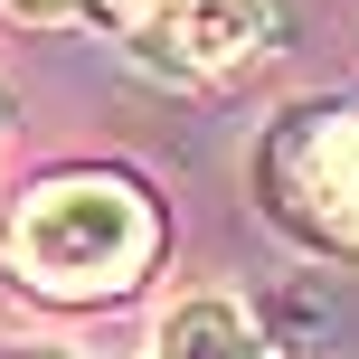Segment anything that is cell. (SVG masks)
<instances>
[{
	"label": "cell",
	"instance_id": "6da1fadb",
	"mask_svg": "<svg viewBox=\"0 0 359 359\" xmlns=\"http://www.w3.org/2000/svg\"><path fill=\"white\" fill-rule=\"evenodd\" d=\"M151 255H161V208L123 170H57L10 217V265L38 293H67V303L133 293L151 274Z\"/></svg>",
	"mask_w": 359,
	"mask_h": 359
},
{
	"label": "cell",
	"instance_id": "7a4b0ae2",
	"mask_svg": "<svg viewBox=\"0 0 359 359\" xmlns=\"http://www.w3.org/2000/svg\"><path fill=\"white\" fill-rule=\"evenodd\" d=\"M255 180L284 227L359 255V104H293L255 151Z\"/></svg>",
	"mask_w": 359,
	"mask_h": 359
},
{
	"label": "cell",
	"instance_id": "3957f363",
	"mask_svg": "<svg viewBox=\"0 0 359 359\" xmlns=\"http://www.w3.org/2000/svg\"><path fill=\"white\" fill-rule=\"evenodd\" d=\"M274 29H284V0H161V10L133 19V57H142L151 76L198 86V76L255 67V57L274 48Z\"/></svg>",
	"mask_w": 359,
	"mask_h": 359
},
{
	"label": "cell",
	"instance_id": "277c9868",
	"mask_svg": "<svg viewBox=\"0 0 359 359\" xmlns=\"http://www.w3.org/2000/svg\"><path fill=\"white\" fill-rule=\"evenodd\" d=\"M151 359H274V350H265V331L246 322V303H236V293H189V303L161 312Z\"/></svg>",
	"mask_w": 359,
	"mask_h": 359
},
{
	"label": "cell",
	"instance_id": "5b68a950",
	"mask_svg": "<svg viewBox=\"0 0 359 359\" xmlns=\"http://www.w3.org/2000/svg\"><path fill=\"white\" fill-rule=\"evenodd\" d=\"M142 10H161V0H114V19H123V29H133V19H142Z\"/></svg>",
	"mask_w": 359,
	"mask_h": 359
},
{
	"label": "cell",
	"instance_id": "8992f818",
	"mask_svg": "<svg viewBox=\"0 0 359 359\" xmlns=\"http://www.w3.org/2000/svg\"><path fill=\"white\" fill-rule=\"evenodd\" d=\"M19 10H67V0H19Z\"/></svg>",
	"mask_w": 359,
	"mask_h": 359
},
{
	"label": "cell",
	"instance_id": "52a82bcc",
	"mask_svg": "<svg viewBox=\"0 0 359 359\" xmlns=\"http://www.w3.org/2000/svg\"><path fill=\"white\" fill-rule=\"evenodd\" d=\"M19 359H67V350H19Z\"/></svg>",
	"mask_w": 359,
	"mask_h": 359
}]
</instances>
